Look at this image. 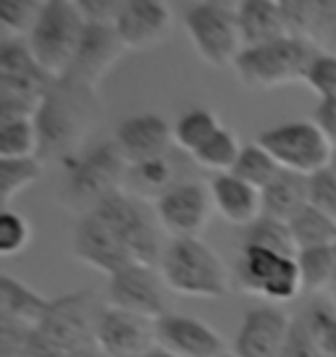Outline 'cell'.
Wrapping results in <instances>:
<instances>
[{"label":"cell","mask_w":336,"mask_h":357,"mask_svg":"<svg viewBox=\"0 0 336 357\" xmlns=\"http://www.w3.org/2000/svg\"><path fill=\"white\" fill-rule=\"evenodd\" d=\"M236 22L245 47L276 43L281 37H289L284 29L279 3L270 0H242L236 3Z\"/></svg>","instance_id":"cell-20"},{"label":"cell","mask_w":336,"mask_h":357,"mask_svg":"<svg viewBox=\"0 0 336 357\" xmlns=\"http://www.w3.org/2000/svg\"><path fill=\"white\" fill-rule=\"evenodd\" d=\"M50 307H53V300L37 294L24 281L13 279L8 273L0 276V318H11L29 328H37Z\"/></svg>","instance_id":"cell-21"},{"label":"cell","mask_w":336,"mask_h":357,"mask_svg":"<svg viewBox=\"0 0 336 357\" xmlns=\"http://www.w3.org/2000/svg\"><path fill=\"white\" fill-rule=\"evenodd\" d=\"M166 291V281H163V276H160V271L155 266L132 263V266L121 268L119 273L108 276L105 300H108L111 307L158 321L160 315L168 312Z\"/></svg>","instance_id":"cell-10"},{"label":"cell","mask_w":336,"mask_h":357,"mask_svg":"<svg viewBox=\"0 0 336 357\" xmlns=\"http://www.w3.org/2000/svg\"><path fill=\"white\" fill-rule=\"evenodd\" d=\"M221 129V121L213 111L208 108H192V111L181 113L176 123H174V142L184 150L194 155L208 139H213V134Z\"/></svg>","instance_id":"cell-26"},{"label":"cell","mask_w":336,"mask_h":357,"mask_svg":"<svg viewBox=\"0 0 336 357\" xmlns=\"http://www.w3.org/2000/svg\"><path fill=\"white\" fill-rule=\"evenodd\" d=\"M61 166L66 168V184L61 190V200L68 208L90 213L98 202L116 190H123L126 181V158L116 142H100L77 155L66 158Z\"/></svg>","instance_id":"cell-3"},{"label":"cell","mask_w":336,"mask_h":357,"mask_svg":"<svg viewBox=\"0 0 336 357\" xmlns=\"http://www.w3.org/2000/svg\"><path fill=\"white\" fill-rule=\"evenodd\" d=\"M297 268H300L303 289H331V281H334V247L297 250Z\"/></svg>","instance_id":"cell-30"},{"label":"cell","mask_w":336,"mask_h":357,"mask_svg":"<svg viewBox=\"0 0 336 357\" xmlns=\"http://www.w3.org/2000/svg\"><path fill=\"white\" fill-rule=\"evenodd\" d=\"M279 357H321V352H318V347L313 342V334L305 324L303 312L291 318L289 334H287V342L281 347Z\"/></svg>","instance_id":"cell-38"},{"label":"cell","mask_w":336,"mask_h":357,"mask_svg":"<svg viewBox=\"0 0 336 357\" xmlns=\"http://www.w3.org/2000/svg\"><path fill=\"white\" fill-rule=\"evenodd\" d=\"M260 197H263V215L289 223L307 205V176L281 168L279 176L266 190H260Z\"/></svg>","instance_id":"cell-22"},{"label":"cell","mask_w":336,"mask_h":357,"mask_svg":"<svg viewBox=\"0 0 336 357\" xmlns=\"http://www.w3.org/2000/svg\"><path fill=\"white\" fill-rule=\"evenodd\" d=\"M289 231L297 250L307 247H334L336 245V218L315 211L313 205H305L289 221Z\"/></svg>","instance_id":"cell-25"},{"label":"cell","mask_w":336,"mask_h":357,"mask_svg":"<svg viewBox=\"0 0 336 357\" xmlns=\"http://www.w3.org/2000/svg\"><path fill=\"white\" fill-rule=\"evenodd\" d=\"M174 181H179V178H174V160H171V155H163L126 168L123 190L142 197V200L145 197H155L158 200Z\"/></svg>","instance_id":"cell-23"},{"label":"cell","mask_w":336,"mask_h":357,"mask_svg":"<svg viewBox=\"0 0 336 357\" xmlns=\"http://www.w3.org/2000/svg\"><path fill=\"white\" fill-rule=\"evenodd\" d=\"M113 142L119 145L126 163L135 166L168 155V147L174 142V126H168L160 113H135L116 126Z\"/></svg>","instance_id":"cell-17"},{"label":"cell","mask_w":336,"mask_h":357,"mask_svg":"<svg viewBox=\"0 0 336 357\" xmlns=\"http://www.w3.org/2000/svg\"><path fill=\"white\" fill-rule=\"evenodd\" d=\"M313 6L315 3H303V0H287L279 3L281 19H284V29L289 37H303L310 40V26H313Z\"/></svg>","instance_id":"cell-39"},{"label":"cell","mask_w":336,"mask_h":357,"mask_svg":"<svg viewBox=\"0 0 336 357\" xmlns=\"http://www.w3.org/2000/svg\"><path fill=\"white\" fill-rule=\"evenodd\" d=\"M92 339L102 357H145L158 344L155 321L105 305L95 312Z\"/></svg>","instance_id":"cell-11"},{"label":"cell","mask_w":336,"mask_h":357,"mask_svg":"<svg viewBox=\"0 0 336 357\" xmlns=\"http://www.w3.org/2000/svg\"><path fill=\"white\" fill-rule=\"evenodd\" d=\"M291 318L279 305L250 307L234 336V357H279Z\"/></svg>","instance_id":"cell-15"},{"label":"cell","mask_w":336,"mask_h":357,"mask_svg":"<svg viewBox=\"0 0 336 357\" xmlns=\"http://www.w3.org/2000/svg\"><path fill=\"white\" fill-rule=\"evenodd\" d=\"M239 247H258V250H270L279 255H297L289 223L270 218V215H260L250 226H245L239 231Z\"/></svg>","instance_id":"cell-24"},{"label":"cell","mask_w":336,"mask_h":357,"mask_svg":"<svg viewBox=\"0 0 336 357\" xmlns=\"http://www.w3.org/2000/svg\"><path fill=\"white\" fill-rule=\"evenodd\" d=\"M211 197L213 208L234 226H250V223L263 215V197L260 190L236 178L231 171L229 174H215L211 178Z\"/></svg>","instance_id":"cell-19"},{"label":"cell","mask_w":336,"mask_h":357,"mask_svg":"<svg viewBox=\"0 0 336 357\" xmlns=\"http://www.w3.org/2000/svg\"><path fill=\"white\" fill-rule=\"evenodd\" d=\"M218 357H234V355H229V352H226V355H218Z\"/></svg>","instance_id":"cell-45"},{"label":"cell","mask_w":336,"mask_h":357,"mask_svg":"<svg viewBox=\"0 0 336 357\" xmlns=\"http://www.w3.org/2000/svg\"><path fill=\"white\" fill-rule=\"evenodd\" d=\"M328 166H331L336 171V147H334V153H331V163H328Z\"/></svg>","instance_id":"cell-44"},{"label":"cell","mask_w":336,"mask_h":357,"mask_svg":"<svg viewBox=\"0 0 336 357\" xmlns=\"http://www.w3.org/2000/svg\"><path fill=\"white\" fill-rule=\"evenodd\" d=\"M95 89L79 87L68 79H56L53 87L37 105L34 126L40 134V158L43 160H66L77 155L79 142L90 132L98 100Z\"/></svg>","instance_id":"cell-1"},{"label":"cell","mask_w":336,"mask_h":357,"mask_svg":"<svg viewBox=\"0 0 336 357\" xmlns=\"http://www.w3.org/2000/svg\"><path fill=\"white\" fill-rule=\"evenodd\" d=\"M145 357H179V355H174V352H168V349H163V347H153L150 352H147Z\"/></svg>","instance_id":"cell-42"},{"label":"cell","mask_w":336,"mask_h":357,"mask_svg":"<svg viewBox=\"0 0 336 357\" xmlns=\"http://www.w3.org/2000/svg\"><path fill=\"white\" fill-rule=\"evenodd\" d=\"M239 153H242V145H239L236 134L231 132V129L221 126V129L213 134V139H208V142L192 155V160L202 168H211L215 174H229V171L234 168Z\"/></svg>","instance_id":"cell-31"},{"label":"cell","mask_w":336,"mask_h":357,"mask_svg":"<svg viewBox=\"0 0 336 357\" xmlns=\"http://www.w3.org/2000/svg\"><path fill=\"white\" fill-rule=\"evenodd\" d=\"M279 171L281 166L276 163V158L270 155L260 142L242 145V153H239L234 168H231V174L236 178H242V181L258 187V190H266L270 181L279 176Z\"/></svg>","instance_id":"cell-27"},{"label":"cell","mask_w":336,"mask_h":357,"mask_svg":"<svg viewBox=\"0 0 336 357\" xmlns=\"http://www.w3.org/2000/svg\"><path fill=\"white\" fill-rule=\"evenodd\" d=\"M155 339L158 347L179 357H218L226 355V342L221 334L202 324L192 315L171 312L160 315L155 321Z\"/></svg>","instance_id":"cell-16"},{"label":"cell","mask_w":336,"mask_h":357,"mask_svg":"<svg viewBox=\"0 0 336 357\" xmlns=\"http://www.w3.org/2000/svg\"><path fill=\"white\" fill-rule=\"evenodd\" d=\"M158 271L171 291L205 300L226 297L234 281L218 252L200 236H171L163 247Z\"/></svg>","instance_id":"cell-2"},{"label":"cell","mask_w":336,"mask_h":357,"mask_svg":"<svg viewBox=\"0 0 336 357\" xmlns=\"http://www.w3.org/2000/svg\"><path fill=\"white\" fill-rule=\"evenodd\" d=\"M184 29L197 56L215 68L234 66L239 50L245 47L236 22V6L215 0L192 3L184 11Z\"/></svg>","instance_id":"cell-7"},{"label":"cell","mask_w":336,"mask_h":357,"mask_svg":"<svg viewBox=\"0 0 336 357\" xmlns=\"http://www.w3.org/2000/svg\"><path fill=\"white\" fill-rule=\"evenodd\" d=\"M92 213H98L102 221L121 236V242L129 247L135 263H142V266L160 263L163 247H166L155 226L160 221H158L155 211H150L142 197H137L126 190H116L111 195H105L92 208Z\"/></svg>","instance_id":"cell-6"},{"label":"cell","mask_w":336,"mask_h":357,"mask_svg":"<svg viewBox=\"0 0 336 357\" xmlns=\"http://www.w3.org/2000/svg\"><path fill=\"white\" fill-rule=\"evenodd\" d=\"M43 3L37 0H8L0 3V26L6 37H29L40 19Z\"/></svg>","instance_id":"cell-33"},{"label":"cell","mask_w":336,"mask_h":357,"mask_svg":"<svg viewBox=\"0 0 336 357\" xmlns=\"http://www.w3.org/2000/svg\"><path fill=\"white\" fill-rule=\"evenodd\" d=\"M84 16L79 6L71 0H45L40 19L29 32L26 43L32 47L37 63L45 68L50 77L61 79L68 71L77 56V47L84 34Z\"/></svg>","instance_id":"cell-5"},{"label":"cell","mask_w":336,"mask_h":357,"mask_svg":"<svg viewBox=\"0 0 336 357\" xmlns=\"http://www.w3.org/2000/svg\"><path fill=\"white\" fill-rule=\"evenodd\" d=\"M258 142L287 171L310 176L331 163L334 145L313 121H287L258 134Z\"/></svg>","instance_id":"cell-9"},{"label":"cell","mask_w":336,"mask_h":357,"mask_svg":"<svg viewBox=\"0 0 336 357\" xmlns=\"http://www.w3.org/2000/svg\"><path fill=\"white\" fill-rule=\"evenodd\" d=\"M29 242H32V226L26 221V215L6 208L0 213V255H19L29 247Z\"/></svg>","instance_id":"cell-34"},{"label":"cell","mask_w":336,"mask_h":357,"mask_svg":"<svg viewBox=\"0 0 336 357\" xmlns=\"http://www.w3.org/2000/svg\"><path fill=\"white\" fill-rule=\"evenodd\" d=\"M310 43L318 50L336 53V3H315Z\"/></svg>","instance_id":"cell-37"},{"label":"cell","mask_w":336,"mask_h":357,"mask_svg":"<svg viewBox=\"0 0 336 357\" xmlns=\"http://www.w3.org/2000/svg\"><path fill=\"white\" fill-rule=\"evenodd\" d=\"M331 291H334L336 297V245H334V281H331Z\"/></svg>","instance_id":"cell-43"},{"label":"cell","mask_w":336,"mask_h":357,"mask_svg":"<svg viewBox=\"0 0 336 357\" xmlns=\"http://www.w3.org/2000/svg\"><path fill=\"white\" fill-rule=\"evenodd\" d=\"M318 47L303 37H281L276 43L242 47L234 61L236 79L250 89H273L289 82H303Z\"/></svg>","instance_id":"cell-4"},{"label":"cell","mask_w":336,"mask_h":357,"mask_svg":"<svg viewBox=\"0 0 336 357\" xmlns=\"http://www.w3.org/2000/svg\"><path fill=\"white\" fill-rule=\"evenodd\" d=\"M313 123L323 132V137L336 147V95L318 100L313 111Z\"/></svg>","instance_id":"cell-41"},{"label":"cell","mask_w":336,"mask_h":357,"mask_svg":"<svg viewBox=\"0 0 336 357\" xmlns=\"http://www.w3.org/2000/svg\"><path fill=\"white\" fill-rule=\"evenodd\" d=\"M307 205L336 218V171L331 166L307 176Z\"/></svg>","instance_id":"cell-36"},{"label":"cell","mask_w":336,"mask_h":357,"mask_svg":"<svg viewBox=\"0 0 336 357\" xmlns=\"http://www.w3.org/2000/svg\"><path fill=\"white\" fill-rule=\"evenodd\" d=\"M123 50V43L113 24H87L82 43L77 47V56L71 61L68 71L61 79H68L79 87H87L98 92L100 79L105 71L119 61Z\"/></svg>","instance_id":"cell-14"},{"label":"cell","mask_w":336,"mask_h":357,"mask_svg":"<svg viewBox=\"0 0 336 357\" xmlns=\"http://www.w3.org/2000/svg\"><path fill=\"white\" fill-rule=\"evenodd\" d=\"M77 6H79V13L84 16L87 24H116L123 3H113V0H84V3H77Z\"/></svg>","instance_id":"cell-40"},{"label":"cell","mask_w":336,"mask_h":357,"mask_svg":"<svg viewBox=\"0 0 336 357\" xmlns=\"http://www.w3.org/2000/svg\"><path fill=\"white\" fill-rule=\"evenodd\" d=\"M303 82L313 89L321 100H323V98H334L336 95V53L318 50V56L310 61V66L305 71Z\"/></svg>","instance_id":"cell-35"},{"label":"cell","mask_w":336,"mask_h":357,"mask_svg":"<svg viewBox=\"0 0 336 357\" xmlns=\"http://www.w3.org/2000/svg\"><path fill=\"white\" fill-rule=\"evenodd\" d=\"M43 174H45L43 158L0 160V200H3V205H11L13 197L26 187H32Z\"/></svg>","instance_id":"cell-29"},{"label":"cell","mask_w":336,"mask_h":357,"mask_svg":"<svg viewBox=\"0 0 336 357\" xmlns=\"http://www.w3.org/2000/svg\"><path fill=\"white\" fill-rule=\"evenodd\" d=\"M116 32L126 50H142L160 43L171 29V8L160 0H129L116 19Z\"/></svg>","instance_id":"cell-18"},{"label":"cell","mask_w":336,"mask_h":357,"mask_svg":"<svg viewBox=\"0 0 336 357\" xmlns=\"http://www.w3.org/2000/svg\"><path fill=\"white\" fill-rule=\"evenodd\" d=\"M213 208L211 187L197 178H179L155 200V215L160 226L174 236H200L208 226Z\"/></svg>","instance_id":"cell-12"},{"label":"cell","mask_w":336,"mask_h":357,"mask_svg":"<svg viewBox=\"0 0 336 357\" xmlns=\"http://www.w3.org/2000/svg\"><path fill=\"white\" fill-rule=\"evenodd\" d=\"M321 357H336V307L328 300L315 297L303 312Z\"/></svg>","instance_id":"cell-32"},{"label":"cell","mask_w":336,"mask_h":357,"mask_svg":"<svg viewBox=\"0 0 336 357\" xmlns=\"http://www.w3.org/2000/svg\"><path fill=\"white\" fill-rule=\"evenodd\" d=\"M234 284L239 289L268 300V305L291 302L303 291L297 255H279L258 247H239L234 263Z\"/></svg>","instance_id":"cell-8"},{"label":"cell","mask_w":336,"mask_h":357,"mask_svg":"<svg viewBox=\"0 0 336 357\" xmlns=\"http://www.w3.org/2000/svg\"><path fill=\"white\" fill-rule=\"evenodd\" d=\"M40 158V134L34 119L0 121V160Z\"/></svg>","instance_id":"cell-28"},{"label":"cell","mask_w":336,"mask_h":357,"mask_svg":"<svg viewBox=\"0 0 336 357\" xmlns=\"http://www.w3.org/2000/svg\"><path fill=\"white\" fill-rule=\"evenodd\" d=\"M71 247H74V257L79 263L95 268L100 273H108V276L135 263V257L129 252V247L121 242V236L92 211L79 215Z\"/></svg>","instance_id":"cell-13"}]
</instances>
